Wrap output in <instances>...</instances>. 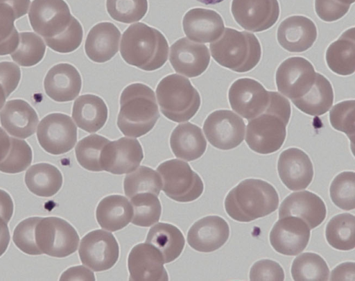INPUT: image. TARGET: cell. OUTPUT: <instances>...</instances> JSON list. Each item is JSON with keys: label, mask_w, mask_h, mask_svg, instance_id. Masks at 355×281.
Instances as JSON below:
<instances>
[{"label": "cell", "mask_w": 355, "mask_h": 281, "mask_svg": "<svg viewBox=\"0 0 355 281\" xmlns=\"http://www.w3.org/2000/svg\"><path fill=\"white\" fill-rule=\"evenodd\" d=\"M245 128L243 120L227 110L211 112L203 124V130L209 142L220 150H230L241 144L244 139Z\"/></svg>", "instance_id": "obj_12"}, {"label": "cell", "mask_w": 355, "mask_h": 281, "mask_svg": "<svg viewBox=\"0 0 355 281\" xmlns=\"http://www.w3.org/2000/svg\"><path fill=\"white\" fill-rule=\"evenodd\" d=\"M162 113L169 120L184 122L191 119L200 106V96L190 80L173 74L163 78L156 88Z\"/></svg>", "instance_id": "obj_6"}, {"label": "cell", "mask_w": 355, "mask_h": 281, "mask_svg": "<svg viewBox=\"0 0 355 281\" xmlns=\"http://www.w3.org/2000/svg\"><path fill=\"white\" fill-rule=\"evenodd\" d=\"M280 46L290 52H303L309 49L317 38L313 22L304 16H291L281 22L277 33Z\"/></svg>", "instance_id": "obj_25"}, {"label": "cell", "mask_w": 355, "mask_h": 281, "mask_svg": "<svg viewBox=\"0 0 355 281\" xmlns=\"http://www.w3.org/2000/svg\"><path fill=\"white\" fill-rule=\"evenodd\" d=\"M291 275L295 281H326L329 269L324 259L314 253H304L293 262Z\"/></svg>", "instance_id": "obj_36"}, {"label": "cell", "mask_w": 355, "mask_h": 281, "mask_svg": "<svg viewBox=\"0 0 355 281\" xmlns=\"http://www.w3.org/2000/svg\"><path fill=\"white\" fill-rule=\"evenodd\" d=\"M121 33L110 22H101L89 31L85 44L87 57L93 62L103 63L112 59L118 52Z\"/></svg>", "instance_id": "obj_27"}, {"label": "cell", "mask_w": 355, "mask_h": 281, "mask_svg": "<svg viewBox=\"0 0 355 281\" xmlns=\"http://www.w3.org/2000/svg\"><path fill=\"white\" fill-rule=\"evenodd\" d=\"M332 202L344 210L355 207V174L353 171H344L333 180L329 189Z\"/></svg>", "instance_id": "obj_41"}, {"label": "cell", "mask_w": 355, "mask_h": 281, "mask_svg": "<svg viewBox=\"0 0 355 281\" xmlns=\"http://www.w3.org/2000/svg\"><path fill=\"white\" fill-rule=\"evenodd\" d=\"M146 242L160 252L164 263H169L180 255L185 240L183 234L176 226L166 223H158L149 230Z\"/></svg>", "instance_id": "obj_31"}, {"label": "cell", "mask_w": 355, "mask_h": 281, "mask_svg": "<svg viewBox=\"0 0 355 281\" xmlns=\"http://www.w3.org/2000/svg\"><path fill=\"white\" fill-rule=\"evenodd\" d=\"M82 87L81 76L77 69L69 63L52 67L44 80L46 95L57 102H67L77 97Z\"/></svg>", "instance_id": "obj_24"}, {"label": "cell", "mask_w": 355, "mask_h": 281, "mask_svg": "<svg viewBox=\"0 0 355 281\" xmlns=\"http://www.w3.org/2000/svg\"><path fill=\"white\" fill-rule=\"evenodd\" d=\"M42 217H29L21 221L15 228L12 240L23 253L30 255H39L42 253L35 242V227Z\"/></svg>", "instance_id": "obj_45"}, {"label": "cell", "mask_w": 355, "mask_h": 281, "mask_svg": "<svg viewBox=\"0 0 355 281\" xmlns=\"http://www.w3.org/2000/svg\"><path fill=\"white\" fill-rule=\"evenodd\" d=\"M17 49L10 54L12 60L22 67H32L44 56L46 44L43 40L32 32L19 33Z\"/></svg>", "instance_id": "obj_39"}, {"label": "cell", "mask_w": 355, "mask_h": 281, "mask_svg": "<svg viewBox=\"0 0 355 281\" xmlns=\"http://www.w3.org/2000/svg\"><path fill=\"white\" fill-rule=\"evenodd\" d=\"M7 98H8V96L6 93V91H5L3 85L0 83V110L4 105Z\"/></svg>", "instance_id": "obj_57"}, {"label": "cell", "mask_w": 355, "mask_h": 281, "mask_svg": "<svg viewBox=\"0 0 355 281\" xmlns=\"http://www.w3.org/2000/svg\"><path fill=\"white\" fill-rule=\"evenodd\" d=\"M228 99L232 109L243 118L250 120L268 107L270 92L257 80L249 78L235 80L229 89Z\"/></svg>", "instance_id": "obj_14"}, {"label": "cell", "mask_w": 355, "mask_h": 281, "mask_svg": "<svg viewBox=\"0 0 355 281\" xmlns=\"http://www.w3.org/2000/svg\"><path fill=\"white\" fill-rule=\"evenodd\" d=\"M279 196L275 187L263 180L245 179L234 187L225 197L227 214L239 222H250L275 212Z\"/></svg>", "instance_id": "obj_3"}, {"label": "cell", "mask_w": 355, "mask_h": 281, "mask_svg": "<svg viewBox=\"0 0 355 281\" xmlns=\"http://www.w3.org/2000/svg\"><path fill=\"white\" fill-rule=\"evenodd\" d=\"M37 137L41 147L52 155L71 150L77 141V128L71 118L63 113H51L40 122Z\"/></svg>", "instance_id": "obj_10"}, {"label": "cell", "mask_w": 355, "mask_h": 281, "mask_svg": "<svg viewBox=\"0 0 355 281\" xmlns=\"http://www.w3.org/2000/svg\"><path fill=\"white\" fill-rule=\"evenodd\" d=\"M170 146L175 157L193 161L204 154L207 142L200 128L187 122L178 125L173 130Z\"/></svg>", "instance_id": "obj_28"}, {"label": "cell", "mask_w": 355, "mask_h": 281, "mask_svg": "<svg viewBox=\"0 0 355 281\" xmlns=\"http://www.w3.org/2000/svg\"><path fill=\"white\" fill-rule=\"evenodd\" d=\"M159 117L153 90L137 83L128 85L120 96L117 126L125 136L141 137L155 126Z\"/></svg>", "instance_id": "obj_4"}, {"label": "cell", "mask_w": 355, "mask_h": 281, "mask_svg": "<svg viewBox=\"0 0 355 281\" xmlns=\"http://www.w3.org/2000/svg\"><path fill=\"white\" fill-rule=\"evenodd\" d=\"M21 78L20 68L12 62H0V83L8 96L15 90Z\"/></svg>", "instance_id": "obj_50"}, {"label": "cell", "mask_w": 355, "mask_h": 281, "mask_svg": "<svg viewBox=\"0 0 355 281\" xmlns=\"http://www.w3.org/2000/svg\"><path fill=\"white\" fill-rule=\"evenodd\" d=\"M144 158L142 147L137 139L121 137L109 142L103 148L100 163L103 171L121 175L135 170Z\"/></svg>", "instance_id": "obj_16"}, {"label": "cell", "mask_w": 355, "mask_h": 281, "mask_svg": "<svg viewBox=\"0 0 355 281\" xmlns=\"http://www.w3.org/2000/svg\"><path fill=\"white\" fill-rule=\"evenodd\" d=\"M205 5H214L222 2L224 0H196Z\"/></svg>", "instance_id": "obj_58"}, {"label": "cell", "mask_w": 355, "mask_h": 281, "mask_svg": "<svg viewBox=\"0 0 355 281\" xmlns=\"http://www.w3.org/2000/svg\"><path fill=\"white\" fill-rule=\"evenodd\" d=\"M291 114L289 101L279 93L270 92L266 109L248 123L245 142L249 148L260 154L278 151L285 141Z\"/></svg>", "instance_id": "obj_1"}, {"label": "cell", "mask_w": 355, "mask_h": 281, "mask_svg": "<svg viewBox=\"0 0 355 281\" xmlns=\"http://www.w3.org/2000/svg\"><path fill=\"white\" fill-rule=\"evenodd\" d=\"M231 12L242 28L261 32L276 23L280 9L277 0H232Z\"/></svg>", "instance_id": "obj_15"}, {"label": "cell", "mask_w": 355, "mask_h": 281, "mask_svg": "<svg viewBox=\"0 0 355 281\" xmlns=\"http://www.w3.org/2000/svg\"><path fill=\"white\" fill-rule=\"evenodd\" d=\"M354 105V100L342 101L336 104L329 112L331 126L345 133L350 139H354L355 133Z\"/></svg>", "instance_id": "obj_46"}, {"label": "cell", "mask_w": 355, "mask_h": 281, "mask_svg": "<svg viewBox=\"0 0 355 281\" xmlns=\"http://www.w3.org/2000/svg\"><path fill=\"white\" fill-rule=\"evenodd\" d=\"M162 180V189L170 198L178 202H191L203 192L201 178L190 165L180 160L172 159L161 163L157 168Z\"/></svg>", "instance_id": "obj_7"}, {"label": "cell", "mask_w": 355, "mask_h": 281, "mask_svg": "<svg viewBox=\"0 0 355 281\" xmlns=\"http://www.w3.org/2000/svg\"><path fill=\"white\" fill-rule=\"evenodd\" d=\"M120 53L126 63L150 71L161 68L166 63L168 44L157 29L144 23H136L123 32Z\"/></svg>", "instance_id": "obj_2"}, {"label": "cell", "mask_w": 355, "mask_h": 281, "mask_svg": "<svg viewBox=\"0 0 355 281\" xmlns=\"http://www.w3.org/2000/svg\"><path fill=\"white\" fill-rule=\"evenodd\" d=\"M169 60L176 72L189 78H194L207 69L210 54L205 44L182 37L171 45Z\"/></svg>", "instance_id": "obj_19"}, {"label": "cell", "mask_w": 355, "mask_h": 281, "mask_svg": "<svg viewBox=\"0 0 355 281\" xmlns=\"http://www.w3.org/2000/svg\"><path fill=\"white\" fill-rule=\"evenodd\" d=\"M277 170L283 184L292 191L306 189L313 177L311 159L297 148H289L281 153Z\"/></svg>", "instance_id": "obj_20"}, {"label": "cell", "mask_w": 355, "mask_h": 281, "mask_svg": "<svg viewBox=\"0 0 355 281\" xmlns=\"http://www.w3.org/2000/svg\"><path fill=\"white\" fill-rule=\"evenodd\" d=\"M160 252L148 243L139 244L130 250L128 257L129 280L168 281Z\"/></svg>", "instance_id": "obj_18"}, {"label": "cell", "mask_w": 355, "mask_h": 281, "mask_svg": "<svg viewBox=\"0 0 355 281\" xmlns=\"http://www.w3.org/2000/svg\"><path fill=\"white\" fill-rule=\"evenodd\" d=\"M355 220L349 213L333 216L328 222L325 237L329 244L339 250H349L355 247Z\"/></svg>", "instance_id": "obj_35"}, {"label": "cell", "mask_w": 355, "mask_h": 281, "mask_svg": "<svg viewBox=\"0 0 355 281\" xmlns=\"http://www.w3.org/2000/svg\"><path fill=\"white\" fill-rule=\"evenodd\" d=\"M316 72L313 65L302 57L286 59L276 71V85L279 92L295 100L302 97L312 87Z\"/></svg>", "instance_id": "obj_13"}, {"label": "cell", "mask_w": 355, "mask_h": 281, "mask_svg": "<svg viewBox=\"0 0 355 281\" xmlns=\"http://www.w3.org/2000/svg\"><path fill=\"white\" fill-rule=\"evenodd\" d=\"M7 222L0 216V257L7 250L10 242V232Z\"/></svg>", "instance_id": "obj_55"}, {"label": "cell", "mask_w": 355, "mask_h": 281, "mask_svg": "<svg viewBox=\"0 0 355 281\" xmlns=\"http://www.w3.org/2000/svg\"><path fill=\"white\" fill-rule=\"evenodd\" d=\"M355 56L354 28L345 31L332 42L326 51V62L329 68L341 76L354 74Z\"/></svg>", "instance_id": "obj_32"}, {"label": "cell", "mask_w": 355, "mask_h": 281, "mask_svg": "<svg viewBox=\"0 0 355 281\" xmlns=\"http://www.w3.org/2000/svg\"><path fill=\"white\" fill-rule=\"evenodd\" d=\"M334 1L341 3L351 5L352 3H353L354 2L355 0H334Z\"/></svg>", "instance_id": "obj_59"}, {"label": "cell", "mask_w": 355, "mask_h": 281, "mask_svg": "<svg viewBox=\"0 0 355 281\" xmlns=\"http://www.w3.org/2000/svg\"><path fill=\"white\" fill-rule=\"evenodd\" d=\"M270 242L277 253L297 255L306 247L310 239V228L300 218L288 216L279 218L270 233Z\"/></svg>", "instance_id": "obj_17"}, {"label": "cell", "mask_w": 355, "mask_h": 281, "mask_svg": "<svg viewBox=\"0 0 355 281\" xmlns=\"http://www.w3.org/2000/svg\"><path fill=\"white\" fill-rule=\"evenodd\" d=\"M350 5L334 0H315V10L320 19L331 22L342 18L349 10Z\"/></svg>", "instance_id": "obj_49"}, {"label": "cell", "mask_w": 355, "mask_h": 281, "mask_svg": "<svg viewBox=\"0 0 355 281\" xmlns=\"http://www.w3.org/2000/svg\"><path fill=\"white\" fill-rule=\"evenodd\" d=\"M230 236L227 221L218 216H207L195 222L187 233V242L194 250L210 253L223 246Z\"/></svg>", "instance_id": "obj_21"}, {"label": "cell", "mask_w": 355, "mask_h": 281, "mask_svg": "<svg viewBox=\"0 0 355 281\" xmlns=\"http://www.w3.org/2000/svg\"><path fill=\"white\" fill-rule=\"evenodd\" d=\"M214 60L232 71L243 73L259 63L261 48L257 37L247 31L224 28L220 37L209 45Z\"/></svg>", "instance_id": "obj_5"}, {"label": "cell", "mask_w": 355, "mask_h": 281, "mask_svg": "<svg viewBox=\"0 0 355 281\" xmlns=\"http://www.w3.org/2000/svg\"><path fill=\"white\" fill-rule=\"evenodd\" d=\"M14 205L12 198L8 192L0 189V216L7 223L13 214Z\"/></svg>", "instance_id": "obj_53"}, {"label": "cell", "mask_w": 355, "mask_h": 281, "mask_svg": "<svg viewBox=\"0 0 355 281\" xmlns=\"http://www.w3.org/2000/svg\"><path fill=\"white\" fill-rule=\"evenodd\" d=\"M327 209L324 201L315 194L302 191L288 196L281 203L279 218L293 216L302 219L310 229L324 220Z\"/></svg>", "instance_id": "obj_22"}, {"label": "cell", "mask_w": 355, "mask_h": 281, "mask_svg": "<svg viewBox=\"0 0 355 281\" xmlns=\"http://www.w3.org/2000/svg\"><path fill=\"white\" fill-rule=\"evenodd\" d=\"M106 8L114 20L130 24L141 19L148 10L147 0H106Z\"/></svg>", "instance_id": "obj_43"}, {"label": "cell", "mask_w": 355, "mask_h": 281, "mask_svg": "<svg viewBox=\"0 0 355 281\" xmlns=\"http://www.w3.org/2000/svg\"><path fill=\"white\" fill-rule=\"evenodd\" d=\"M182 26L187 37L197 42H213L222 35L225 26L221 16L210 9L195 8L184 16Z\"/></svg>", "instance_id": "obj_23"}, {"label": "cell", "mask_w": 355, "mask_h": 281, "mask_svg": "<svg viewBox=\"0 0 355 281\" xmlns=\"http://www.w3.org/2000/svg\"><path fill=\"white\" fill-rule=\"evenodd\" d=\"M293 104L302 112L312 116H319L326 113L334 101V91L327 78L316 73L315 81L304 96L291 100Z\"/></svg>", "instance_id": "obj_33"}, {"label": "cell", "mask_w": 355, "mask_h": 281, "mask_svg": "<svg viewBox=\"0 0 355 281\" xmlns=\"http://www.w3.org/2000/svg\"><path fill=\"white\" fill-rule=\"evenodd\" d=\"M123 189L129 198L135 194L149 192L156 196L162 189V180L159 174L153 169L141 166L125 176Z\"/></svg>", "instance_id": "obj_37"}, {"label": "cell", "mask_w": 355, "mask_h": 281, "mask_svg": "<svg viewBox=\"0 0 355 281\" xmlns=\"http://www.w3.org/2000/svg\"><path fill=\"white\" fill-rule=\"evenodd\" d=\"M107 114L105 101L98 96L84 94L73 103L72 118L76 125L86 132L95 133L103 128Z\"/></svg>", "instance_id": "obj_29"}, {"label": "cell", "mask_w": 355, "mask_h": 281, "mask_svg": "<svg viewBox=\"0 0 355 281\" xmlns=\"http://www.w3.org/2000/svg\"><path fill=\"white\" fill-rule=\"evenodd\" d=\"M24 180L33 194L50 197L60 190L63 179L61 172L55 166L49 163H38L26 171Z\"/></svg>", "instance_id": "obj_34"}, {"label": "cell", "mask_w": 355, "mask_h": 281, "mask_svg": "<svg viewBox=\"0 0 355 281\" xmlns=\"http://www.w3.org/2000/svg\"><path fill=\"white\" fill-rule=\"evenodd\" d=\"M83 37L81 24L77 21L70 28L60 35L44 39L46 44L52 50L62 53H67L77 49Z\"/></svg>", "instance_id": "obj_47"}, {"label": "cell", "mask_w": 355, "mask_h": 281, "mask_svg": "<svg viewBox=\"0 0 355 281\" xmlns=\"http://www.w3.org/2000/svg\"><path fill=\"white\" fill-rule=\"evenodd\" d=\"M109 142L106 137L96 134L88 135L80 140L75 148L78 164L88 171H103L100 163L101 153Z\"/></svg>", "instance_id": "obj_40"}, {"label": "cell", "mask_w": 355, "mask_h": 281, "mask_svg": "<svg viewBox=\"0 0 355 281\" xmlns=\"http://www.w3.org/2000/svg\"><path fill=\"white\" fill-rule=\"evenodd\" d=\"M78 253L83 264L94 271H103L116 263L119 246L112 233L95 230L83 237Z\"/></svg>", "instance_id": "obj_11"}, {"label": "cell", "mask_w": 355, "mask_h": 281, "mask_svg": "<svg viewBox=\"0 0 355 281\" xmlns=\"http://www.w3.org/2000/svg\"><path fill=\"white\" fill-rule=\"evenodd\" d=\"M10 146V137L6 131L0 127V162H1L7 153Z\"/></svg>", "instance_id": "obj_56"}, {"label": "cell", "mask_w": 355, "mask_h": 281, "mask_svg": "<svg viewBox=\"0 0 355 281\" xmlns=\"http://www.w3.org/2000/svg\"><path fill=\"white\" fill-rule=\"evenodd\" d=\"M330 280H354V263L346 262L335 268Z\"/></svg>", "instance_id": "obj_52"}, {"label": "cell", "mask_w": 355, "mask_h": 281, "mask_svg": "<svg viewBox=\"0 0 355 281\" xmlns=\"http://www.w3.org/2000/svg\"><path fill=\"white\" fill-rule=\"evenodd\" d=\"M35 237L42 254L55 257H65L75 253L80 240L75 228L56 216L42 217L35 227Z\"/></svg>", "instance_id": "obj_8"}, {"label": "cell", "mask_w": 355, "mask_h": 281, "mask_svg": "<svg viewBox=\"0 0 355 281\" xmlns=\"http://www.w3.org/2000/svg\"><path fill=\"white\" fill-rule=\"evenodd\" d=\"M33 153L23 139L10 137V146L5 158L0 162V171L6 173L22 172L30 166Z\"/></svg>", "instance_id": "obj_42"}, {"label": "cell", "mask_w": 355, "mask_h": 281, "mask_svg": "<svg viewBox=\"0 0 355 281\" xmlns=\"http://www.w3.org/2000/svg\"><path fill=\"white\" fill-rule=\"evenodd\" d=\"M133 215L132 223L141 227H149L158 222L162 206L157 196L149 192L135 194L130 198Z\"/></svg>", "instance_id": "obj_38"}, {"label": "cell", "mask_w": 355, "mask_h": 281, "mask_svg": "<svg viewBox=\"0 0 355 281\" xmlns=\"http://www.w3.org/2000/svg\"><path fill=\"white\" fill-rule=\"evenodd\" d=\"M2 127L12 136L26 139L35 133L39 121L35 110L22 99H12L0 112Z\"/></svg>", "instance_id": "obj_26"}, {"label": "cell", "mask_w": 355, "mask_h": 281, "mask_svg": "<svg viewBox=\"0 0 355 281\" xmlns=\"http://www.w3.org/2000/svg\"><path fill=\"white\" fill-rule=\"evenodd\" d=\"M132 215L131 204L121 195L103 198L96 210V218L99 225L111 232L125 228L131 221Z\"/></svg>", "instance_id": "obj_30"}, {"label": "cell", "mask_w": 355, "mask_h": 281, "mask_svg": "<svg viewBox=\"0 0 355 281\" xmlns=\"http://www.w3.org/2000/svg\"><path fill=\"white\" fill-rule=\"evenodd\" d=\"M60 280H89L94 281L93 272L85 266H73L65 271L60 276Z\"/></svg>", "instance_id": "obj_51"}, {"label": "cell", "mask_w": 355, "mask_h": 281, "mask_svg": "<svg viewBox=\"0 0 355 281\" xmlns=\"http://www.w3.org/2000/svg\"><path fill=\"white\" fill-rule=\"evenodd\" d=\"M28 18L33 31L44 40L60 35L78 21L64 0H33Z\"/></svg>", "instance_id": "obj_9"}, {"label": "cell", "mask_w": 355, "mask_h": 281, "mask_svg": "<svg viewBox=\"0 0 355 281\" xmlns=\"http://www.w3.org/2000/svg\"><path fill=\"white\" fill-rule=\"evenodd\" d=\"M15 19L12 7L0 2V56L11 54L18 46L19 35L14 24Z\"/></svg>", "instance_id": "obj_44"}, {"label": "cell", "mask_w": 355, "mask_h": 281, "mask_svg": "<svg viewBox=\"0 0 355 281\" xmlns=\"http://www.w3.org/2000/svg\"><path fill=\"white\" fill-rule=\"evenodd\" d=\"M0 2L7 3L13 9L16 18L25 15L30 6V0H0Z\"/></svg>", "instance_id": "obj_54"}, {"label": "cell", "mask_w": 355, "mask_h": 281, "mask_svg": "<svg viewBox=\"0 0 355 281\" xmlns=\"http://www.w3.org/2000/svg\"><path fill=\"white\" fill-rule=\"evenodd\" d=\"M250 280L251 281H283L284 272L277 262L270 259H261L251 267Z\"/></svg>", "instance_id": "obj_48"}]
</instances>
